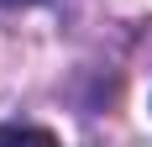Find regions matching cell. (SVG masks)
Returning a JSON list of instances; mask_svg holds the SVG:
<instances>
[{"label":"cell","mask_w":152,"mask_h":147,"mask_svg":"<svg viewBox=\"0 0 152 147\" xmlns=\"http://www.w3.org/2000/svg\"><path fill=\"white\" fill-rule=\"evenodd\" d=\"M0 147H58L47 126H0Z\"/></svg>","instance_id":"6da1fadb"}]
</instances>
